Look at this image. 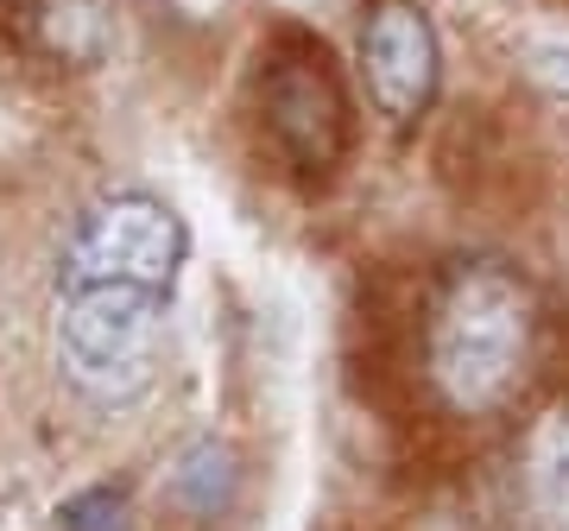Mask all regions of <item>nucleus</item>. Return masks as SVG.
Instances as JSON below:
<instances>
[{
    "instance_id": "obj_1",
    "label": "nucleus",
    "mask_w": 569,
    "mask_h": 531,
    "mask_svg": "<svg viewBox=\"0 0 569 531\" xmlns=\"http://www.w3.org/2000/svg\"><path fill=\"white\" fill-rule=\"evenodd\" d=\"M183 222L159 197L121 190L89 209L58 266V348L63 380L89 405H127L152 387L159 323L183 266Z\"/></svg>"
},
{
    "instance_id": "obj_2",
    "label": "nucleus",
    "mask_w": 569,
    "mask_h": 531,
    "mask_svg": "<svg viewBox=\"0 0 569 531\" xmlns=\"http://www.w3.org/2000/svg\"><path fill=\"white\" fill-rule=\"evenodd\" d=\"M538 354V310L507 266H456L425 310V380L456 418H493L519 399Z\"/></svg>"
},
{
    "instance_id": "obj_3",
    "label": "nucleus",
    "mask_w": 569,
    "mask_h": 531,
    "mask_svg": "<svg viewBox=\"0 0 569 531\" xmlns=\"http://www.w3.org/2000/svg\"><path fill=\"white\" fill-rule=\"evenodd\" d=\"M260 108L266 133L279 140L298 178L329 184L355 152V102L342 89V70L317 32L284 26L260 58Z\"/></svg>"
},
{
    "instance_id": "obj_4",
    "label": "nucleus",
    "mask_w": 569,
    "mask_h": 531,
    "mask_svg": "<svg viewBox=\"0 0 569 531\" xmlns=\"http://www.w3.org/2000/svg\"><path fill=\"white\" fill-rule=\"evenodd\" d=\"M367 96L387 121H418L437 96V32L418 0H373L361 20Z\"/></svg>"
},
{
    "instance_id": "obj_5",
    "label": "nucleus",
    "mask_w": 569,
    "mask_h": 531,
    "mask_svg": "<svg viewBox=\"0 0 569 531\" xmlns=\"http://www.w3.org/2000/svg\"><path fill=\"white\" fill-rule=\"evenodd\" d=\"M13 32L26 51L51 63H102L114 26H108L102 0H13Z\"/></svg>"
},
{
    "instance_id": "obj_6",
    "label": "nucleus",
    "mask_w": 569,
    "mask_h": 531,
    "mask_svg": "<svg viewBox=\"0 0 569 531\" xmlns=\"http://www.w3.org/2000/svg\"><path fill=\"white\" fill-rule=\"evenodd\" d=\"M234 493H241V469H234V455L222 443H190L171 474V500H178L190 519H222L234 507Z\"/></svg>"
},
{
    "instance_id": "obj_7",
    "label": "nucleus",
    "mask_w": 569,
    "mask_h": 531,
    "mask_svg": "<svg viewBox=\"0 0 569 531\" xmlns=\"http://www.w3.org/2000/svg\"><path fill=\"white\" fill-rule=\"evenodd\" d=\"M531 507L545 531H569V418L545 424L538 450H531Z\"/></svg>"
},
{
    "instance_id": "obj_8",
    "label": "nucleus",
    "mask_w": 569,
    "mask_h": 531,
    "mask_svg": "<svg viewBox=\"0 0 569 531\" xmlns=\"http://www.w3.org/2000/svg\"><path fill=\"white\" fill-rule=\"evenodd\" d=\"M63 531H133L127 525V507H121V493H77L70 507H63Z\"/></svg>"
}]
</instances>
